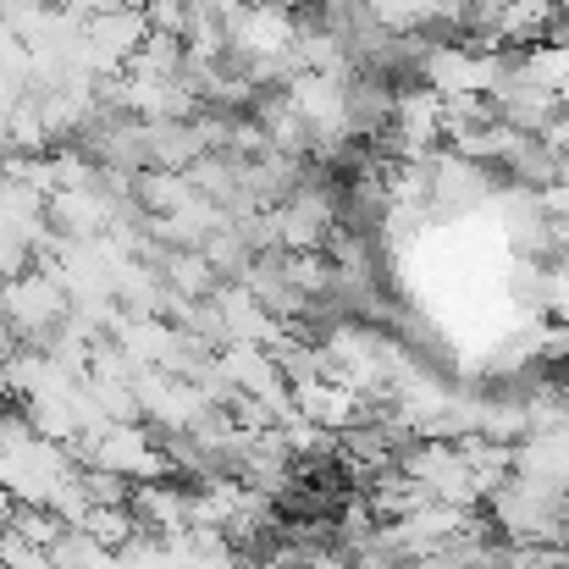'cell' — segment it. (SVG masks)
<instances>
[{"mask_svg":"<svg viewBox=\"0 0 569 569\" xmlns=\"http://www.w3.org/2000/svg\"><path fill=\"white\" fill-rule=\"evenodd\" d=\"M537 193H542L548 221H553V227H569V178H553L548 189H537Z\"/></svg>","mask_w":569,"mask_h":569,"instance_id":"obj_7","label":"cell"},{"mask_svg":"<svg viewBox=\"0 0 569 569\" xmlns=\"http://www.w3.org/2000/svg\"><path fill=\"white\" fill-rule=\"evenodd\" d=\"M559 111H569V78H565V89H559Z\"/></svg>","mask_w":569,"mask_h":569,"instance_id":"obj_8","label":"cell"},{"mask_svg":"<svg viewBox=\"0 0 569 569\" xmlns=\"http://www.w3.org/2000/svg\"><path fill=\"white\" fill-rule=\"evenodd\" d=\"M343 221V199L327 189V178H305L293 193H282L277 204H266V227H271V249L282 254H310L327 249V238Z\"/></svg>","mask_w":569,"mask_h":569,"instance_id":"obj_1","label":"cell"},{"mask_svg":"<svg viewBox=\"0 0 569 569\" xmlns=\"http://www.w3.org/2000/svg\"><path fill=\"white\" fill-rule=\"evenodd\" d=\"M28 266H33V249H28L11 227H0V282L17 277V271H28Z\"/></svg>","mask_w":569,"mask_h":569,"instance_id":"obj_6","label":"cell"},{"mask_svg":"<svg viewBox=\"0 0 569 569\" xmlns=\"http://www.w3.org/2000/svg\"><path fill=\"white\" fill-rule=\"evenodd\" d=\"M366 11L387 33H426V28H437L442 0H366Z\"/></svg>","mask_w":569,"mask_h":569,"instance_id":"obj_4","label":"cell"},{"mask_svg":"<svg viewBox=\"0 0 569 569\" xmlns=\"http://www.w3.org/2000/svg\"><path fill=\"white\" fill-rule=\"evenodd\" d=\"M531 310L542 321H569V266L565 260H542V277H537V299Z\"/></svg>","mask_w":569,"mask_h":569,"instance_id":"obj_5","label":"cell"},{"mask_svg":"<svg viewBox=\"0 0 569 569\" xmlns=\"http://www.w3.org/2000/svg\"><path fill=\"white\" fill-rule=\"evenodd\" d=\"M492 193H498V167L453 156L448 144L431 150V216L437 221H465V216L487 210Z\"/></svg>","mask_w":569,"mask_h":569,"instance_id":"obj_3","label":"cell"},{"mask_svg":"<svg viewBox=\"0 0 569 569\" xmlns=\"http://www.w3.org/2000/svg\"><path fill=\"white\" fill-rule=\"evenodd\" d=\"M67 310H72V299L44 266H28L0 282V316L17 332V343H39L44 332H56L67 321Z\"/></svg>","mask_w":569,"mask_h":569,"instance_id":"obj_2","label":"cell"}]
</instances>
